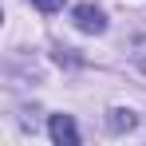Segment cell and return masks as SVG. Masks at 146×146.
I'll use <instances>...</instances> for the list:
<instances>
[{
  "instance_id": "4",
  "label": "cell",
  "mask_w": 146,
  "mask_h": 146,
  "mask_svg": "<svg viewBox=\"0 0 146 146\" xmlns=\"http://www.w3.org/2000/svg\"><path fill=\"white\" fill-rule=\"evenodd\" d=\"M32 4H36L40 12H59V8H63V0H32Z\"/></svg>"
},
{
  "instance_id": "3",
  "label": "cell",
  "mask_w": 146,
  "mask_h": 146,
  "mask_svg": "<svg viewBox=\"0 0 146 146\" xmlns=\"http://www.w3.org/2000/svg\"><path fill=\"white\" fill-rule=\"evenodd\" d=\"M130 126H134L130 111H111V130H130Z\"/></svg>"
},
{
  "instance_id": "1",
  "label": "cell",
  "mask_w": 146,
  "mask_h": 146,
  "mask_svg": "<svg viewBox=\"0 0 146 146\" xmlns=\"http://www.w3.org/2000/svg\"><path fill=\"white\" fill-rule=\"evenodd\" d=\"M71 16H75V28H79V32H95V36H99V32L107 28V16L99 12L95 4H79Z\"/></svg>"
},
{
  "instance_id": "2",
  "label": "cell",
  "mask_w": 146,
  "mask_h": 146,
  "mask_svg": "<svg viewBox=\"0 0 146 146\" xmlns=\"http://www.w3.org/2000/svg\"><path fill=\"white\" fill-rule=\"evenodd\" d=\"M51 142H59V146H79V130H75V122L71 115H51Z\"/></svg>"
}]
</instances>
